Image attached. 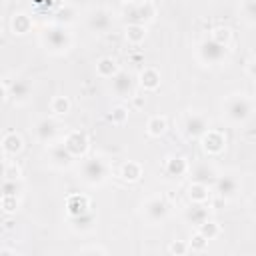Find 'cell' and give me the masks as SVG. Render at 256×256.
<instances>
[{
    "mask_svg": "<svg viewBox=\"0 0 256 256\" xmlns=\"http://www.w3.org/2000/svg\"><path fill=\"white\" fill-rule=\"evenodd\" d=\"M90 210V200L84 194H70L66 198V212L68 216H78Z\"/></svg>",
    "mask_w": 256,
    "mask_h": 256,
    "instance_id": "cell-22",
    "label": "cell"
},
{
    "mask_svg": "<svg viewBox=\"0 0 256 256\" xmlns=\"http://www.w3.org/2000/svg\"><path fill=\"white\" fill-rule=\"evenodd\" d=\"M208 128H210V122L202 112H188L184 116L182 130L188 140H200L208 132Z\"/></svg>",
    "mask_w": 256,
    "mask_h": 256,
    "instance_id": "cell-7",
    "label": "cell"
},
{
    "mask_svg": "<svg viewBox=\"0 0 256 256\" xmlns=\"http://www.w3.org/2000/svg\"><path fill=\"white\" fill-rule=\"evenodd\" d=\"M24 148V140L18 132H6L2 138V154L4 158H14Z\"/></svg>",
    "mask_w": 256,
    "mask_h": 256,
    "instance_id": "cell-19",
    "label": "cell"
},
{
    "mask_svg": "<svg viewBox=\"0 0 256 256\" xmlns=\"http://www.w3.org/2000/svg\"><path fill=\"white\" fill-rule=\"evenodd\" d=\"M188 246H190V252H204V250L208 248V240H206V238L196 230V234H192V238H190Z\"/></svg>",
    "mask_w": 256,
    "mask_h": 256,
    "instance_id": "cell-36",
    "label": "cell"
},
{
    "mask_svg": "<svg viewBox=\"0 0 256 256\" xmlns=\"http://www.w3.org/2000/svg\"><path fill=\"white\" fill-rule=\"evenodd\" d=\"M256 112V102L246 94H230L222 102V116L230 124H246Z\"/></svg>",
    "mask_w": 256,
    "mask_h": 256,
    "instance_id": "cell-1",
    "label": "cell"
},
{
    "mask_svg": "<svg viewBox=\"0 0 256 256\" xmlns=\"http://www.w3.org/2000/svg\"><path fill=\"white\" fill-rule=\"evenodd\" d=\"M2 176H4V178H8V180H20V178H22V170H20V166H18L14 160L6 158V162H4V170H2Z\"/></svg>",
    "mask_w": 256,
    "mask_h": 256,
    "instance_id": "cell-34",
    "label": "cell"
},
{
    "mask_svg": "<svg viewBox=\"0 0 256 256\" xmlns=\"http://www.w3.org/2000/svg\"><path fill=\"white\" fill-rule=\"evenodd\" d=\"M188 198H190V202L206 204L210 200V186L208 184H200V182H190V186H188Z\"/></svg>",
    "mask_w": 256,
    "mask_h": 256,
    "instance_id": "cell-23",
    "label": "cell"
},
{
    "mask_svg": "<svg viewBox=\"0 0 256 256\" xmlns=\"http://www.w3.org/2000/svg\"><path fill=\"white\" fill-rule=\"evenodd\" d=\"M142 214L150 224H162L170 214V204L164 196H150L142 204Z\"/></svg>",
    "mask_w": 256,
    "mask_h": 256,
    "instance_id": "cell-6",
    "label": "cell"
},
{
    "mask_svg": "<svg viewBox=\"0 0 256 256\" xmlns=\"http://www.w3.org/2000/svg\"><path fill=\"white\" fill-rule=\"evenodd\" d=\"M72 42H74V38L68 32V28L62 26V24H56V22L54 24H46L42 28V32H40V44L52 54L68 52L72 48Z\"/></svg>",
    "mask_w": 256,
    "mask_h": 256,
    "instance_id": "cell-2",
    "label": "cell"
},
{
    "mask_svg": "<svg viewBox=\"0 0 256 256\" xmlns=\"http://www.w3.org/2000/svg\"><path fill=\"white\" fill-rule=\"evenodd\" d=\"M110 166L102 156H84L80 158L78 166V178L86 182L88 186H100L108 180Z\"/></svg>",
    "mask_w": 256,
    "mask_h": 256,
    "instance_id": "cell-3",
    "label": "cell"
},
{
    "mask_svg": "<svg viewBox=\"0 0 256 256\" xmlns=\"http://www.w3.org/2000/svg\"><path fill=\"white\" fill-rule=\"evenodd\" d=\"M62 142H64V146L70 150V154L74 158H84L88 148H90V140H88L86 132H82V130H70L62 138Z\"/></svg>",
    "mask_w": 256,
    "mask_h": 256,
    "instance_id": "cell-11",
    "label": "cell"
},
{
    "mask_svg": "<svg viewBox=\"0 0 256 256\" xmlns=\"http://www.w3.org/2000/svg\"><path fill=\"white\" fill-rule=\"evenodd\" d=\"M110 88H112L114 96H118V98H132L134 96V80L126 70H118L110 78Z\"/></svg>",
    "mask_w": 256,
    "mask_h": 256,
    "instance_id": "cell-13",
    "label": "cell"
},
{
    "mask_svg": "<svg viewBox=\"0 0 256 256\" xmlns=\"http://www.w3.org/2000/svg\"><path fill=\"white\" fill-rule=\"evenodd\" d=\"M74 20H76V10H74L72 6H68V4L60 6V8L54 12V22H56V24L68 26V24H72Z\"/></svg>",
    "mask_w": 256,
    "mask_h": 256,
    "instance_id": "cell-29",
    "label": "cell"
},
{
    "mask_svg": "<svg viewBox=\"0 0 256 256\" xmlns=\"http://www.w3.org/2000/svg\"><path fill=\"white\" fill-rule=\"evenodd\" d=\"M246 72H248V76L256 78V56L248 60V64H246Z\"/></svg>",
    "mask_w": 256,
    "mask_h": 256,
    "instance_id": "cell-41",
    "label": "cell"
},
{
    "mask_svg": "<svg viewBox=\"0 0 256 256\" xmlns=\"http://www.w3.org/2000/svg\"><path fill=\"white\" fill-rule=\"evenodd\" d=\"M166 128H168V120H166V116H160V114L150 116L148 122H146V132H148V136H152V138L162 136V134L166 132Z\"/></svg>",
    "mask_w": 256,
    "mask_h": 256,
    "instance_id": "cell-25",
    "label": "cell"
},
{
    "mask_svg": "<svg viewBox=\"0 0 256 256\" xmlns=\"http://www.w3.org/2000/svg\"><path fill=\"white\" fill-rule=\"evenodd\" d=\"M184 220H186L190 226H194V228L202 226V224L208 220V208H206V204L192 202V204L184 210Z\"/></svg>",
    "mask_w": 256,
    "mask_h": 256,
    "instance_id": "cell-20",
    "label": "cell"
},
{
    "mask_svg": "<svg viewBox=\"0 0 256 256\" xmlns=\"http://www.w3.org/2000/svg\"><path fill=\"white\" fill-rule=\"evenodd\" d=\"M200 146H202V152L208 154V156H218L224 152L226 148V134L222 130H216V128H208V132L200 138Z\"/></svg>",
    "mask_w": 256,
    "mask_h": 256,
    "instance_id": "cell-10",
    "label": "cell"
},
{
    "mask_svg": "<svg viewBox=\"0 0 256 256\" xmlns=\"http://www.w3.org/2000/svg\"><path fill=\"white\" fill-rule=\"evenodd\" d=\"M10 26H12V32L18 34V36H24L32 30V18L24 12H16L10 20Z\"/></svg>",
    "mask_w": 256,
    "mask_h": 256,
    "instance_id": "cell-24",
    "label": "cell"
},
{
    "mask_svg": "<svg viewBox=\"0 0 256 256\" xmlns=\"http://www.w3.org/2000/svg\"><path fill=\"white\" fill-rule=\"evenodd\" d=\"M68 222H70V228L78 234H88L94 230L96 226V216L92 210L84 212V214H78V216H68Z\"/></svg>",
    "mask_w": 256,
    "mask_h": 256,
    "instance_id": "cell-18",
    "label": "cell"
},
{
    "mask_svg": "<svg viewBox=\"0 0 256 256\" xmlns=\"http://www.w3.org/2000/svg\"><path fill=\"white\" fill-rule=\"evenodd\" d=\"M120 2H124V4H132L134 0H120Z\"/></svg>",
    "mask_w": 256,
    "mask_h": 256,
    "instance_id": "cell-43",
    "label": "cell"
},
{
    "mask_svg": "<svg viewBox=\"0 0 256 256\" xmlns=\"http://www.w3.org/2000/svg\"><path fill=\"white\" fill-rule=\"evenodd\" d=\"M196 230H198L206 240H214V238L220 234V226H218L214 220H206V222H204L202 226H198Z\"/></svg>",
    "mask_w": 256,
    "mask_h": 256,
    "instance_id": "cell-35",
    "label": "cell"
},
{
    "mask_svg": "<svg viewBox=\"0 0 256 256\" xmlns=\"http://www.w3.org/2000/svg\"><path fill=\"white\" fill-rule=\"evenodd\" d=\"M50 112L54 116H66L70 112V100L66 96H54L50 102Z\"/></svg>",
    "mask_w": 256,
    "mask_h": 256,
    "instance_id": "cell-30",
    "label": "cell"
},
{
    "mask_svg": "<svg viewBox=\"0 0 256 256\" xmlns=\"http://www.w3.org/2000/svg\"><path fill=\"white\" fill-rule=\"evenodd\" d=\"M254 208H256V198H254Z\"/></svg>",
    "mask_w": 256,
    "mask_h": 256,
    "instance_id": "cell-44",
    "label": "cell"
},
{
    "mask_svg": "<svg viewBox=\"0 0 256 256\" xmlns=\"http://www.w3.org/2000/svg\"><path fill=\"white\" fill-rule=\"evenodd\" d=\"M168 252H170V254H176V256H182V254H188V252H190V246H188L186 242L172 240L170 246H168Z\"/></svg>",
    "mask_w": 256,
    "mask_h": 256,
    "instance_id": "cell-39",
    "label": "cell"
},
{
    "mask_svg": "<svg viewBox=\"0 0 256 256\" xmlns=\"http://www.w3.org/2000/svg\"><path fill=\"white\" fill-rule=\"evenodd\" d=\"M112 22H114L112 12H110L108 8H104V6L92 8V10L86 14V26H88V30L94 32V34H104V32H108V30L112 28Z\"/></svg>",
    "mask_w": 256,
    "mask_h": 256,
    "instance_id": "cell-8",
    "label": "cell"
},
{
    "mask_svg": "<svg viewBox=\"0 0 256 256\" xmlns=\"http://www.w3.org/2000/svg\"><path fill=\"white\" fill-rule=\"evenodd\" d=\"M30 94H32V86L28 80L16 78V80L8 82V100H12L16 106L26 104L30 100Z\"/></svg>",
    "mask_w": 256,
    "mask_h": 256,
    "instance_id": "cell-15",
    "label": "cell"
},
{
    "mask_svg": "<svg viewBox=\"0 0 256 256\" xmlns=\"http://www.w3.org/2000/svg\"><path fill=\"white\" fill-rule=\"evenodd\" d=\"M78 254H106V248H100V246H86V248H80Z\"/></svg>",
    "mask_w": 256,
    "mask_h": 256,
    "instance_id": "cell-40",
    "label": "cell"
},
{
    "mask_svg": "<svg viewBox=\"0 0 256 256\" xmlns=\"http://www.w3.org/2000/svg\"><path fill=\"white\" fill-rule=\"evenodd\" d=\"M216 42H220V44H230V38H232V32L228 30V28H214L212 30V34H210Z\"/></svg>",
    "mask_w": 256,
    "mask_h": 256,
    "instance_id": "cell-38",
    "label": "cell"
},
{
    "mask_svg": "<svg viewBox=\"0 0 256 256\" xmlns=\"http://www.w3.org/2000/svg\"><path fill=\"white\" fill-rule=\"evenodd\" d=\"M138 84L146 90V92H154L160 88V72L154 66H144L138 74Z\"/></svg>",
    "mask_w": 256,
    "mask_h": 256,
    "instance_id": "cell-21",
    "label": "cell"
},
{
    "mask_svg": "<svg viewBox=\"0 0 256 256\" xmlns=\"http://www.w3.org/2000/svg\"><path fill=\"white\" fill-rule=\"evenodd\" d=\"M22 192V178L20 180H2V196H20Z\"/></svg>",
    "mask_w": 256,
    "mask_h": 256,
    "instance_id": "cell-32",
    "label": "cell"
},
{
    "mask_svg": "<svg viewBox=\"0 0 256 256\" xmlns=\"http://www.w3.org/2000/svg\"><path fill=\"white\" fill-rule=\"evenodd\" d=\"M108 120H110L114 126H124V124L128 122V110H126L124 106H116V108L110 110Z\"/></svg>",
    "mask_w": 256,
    "mask_h": 256,
    "instance_id": "cell-33",
    "label": "cell"
},
{
    "mask_svg": "<svg viewBox=\"0 0 256 256\" xmlns=\"http://www.w3.org/2000/svg\"><path fill=\"white\" fill-rule=\"evenodd\" d=\"M240 12L248 24H256V0H242Z\"/></svg>",
    "mask_w": 256,
    "mask_h": 256,
    "instance_id": "cell-31",
    "label": "cell"
},
{
    "mask_svg": "<svg viewBox=\"0 0 256 256\" xmlns=\"http://www.w3.org/2000/svg\"><path fill=\"white\" fill-rule=\"evenodd\" d=\"M164 174L168 178H182L190 172V164L184 156H168L164 160V166H162Z\"/></svg>",
    "mask_w": 256,
    "mask_h": 256,
    "instance_id": "cell-17",
    "label": "cell"
},
{
    "mask_svg": "<svg viewBox=\"0 0 256 256\" xmlns=\"http://www.w3.org/2000/svg\"><path fill=\"white\" fill-rule=\"evenodd\" d=\"M118 70H120V68H118L116 60L110 58V56H104V58H100V60L96 62V74H98L100 78H112Z\"/></svg>",
    "mask_w": 256,
    "mask_h": 256,
    "instance_id": "cell-28",
    "label": "cell"
},
{
    "mask_svg": "<svg viewBox=\"0 0 256 256\" xmlns=\"http://www.w3.org/2000/svg\"><path fill=\"white\" fill-rule=\"evenodd\" d=\"M58 134H60V126H58V122L54 120V118H40L36 124H34V136H36V140L40 142V144H44V146H48V144H52V142H56L58 140Z\"/></svg>",
    "mask_w": 256,
    "mask_h": 256,
    "instance_id": "cell-9",
    "label": "cell"
},
{
    "mask_svg": "<svg viewBox=\"0 0 256 256\" xmlns=\"http://www.w3.org/2000/svg\"><path fill=\"white\" fill-rule=\"evenodd\" d=\"M130 100H132L134 108H142V106H144V102H146V100H144V96H132Z\"/></svg>",
    "mask_w": 256,
    "mask_h": 256,
    "instance_id": "cell-42",
    "label": "cell"
},
{
    "mask_svg": "<svg viewBox=\"0 0 256 256\" xmlns=\"http://www.w3.org/2000/svg\"><path fill=\"white\" fill-rule=\"evenodd\" d=\"M196 58L206 66H218L228 58V46L216 42L212 36L204 38L196 46Z\"/></svg>",
    "mask_w": 256,
    "mask_h": 256,
    "instance_id": "cell-4",
    "label": "cell"
},
{
    "mask_svg": "<svg viewBox=\"0 0 256 256\" xmlns=\"http://www.w3.org/2000/svg\"><path fill=\"white\" fill-rule=\"evenodd\" d=\"M122 16L126 18V24H148L156 16V4L152 0H142V2H132L124 4Z\"/></svg>",
    "mask_w": 256,
    "mask_h": 256,
    "instance_id": "cell-5",
    "label": "cell"
},
{
    "mask_svg": "<svg viewBox=\"0 0 256 256\" xmlns=\"http://www.w3.org/2000/svg\"><path fill=\"white\" fill-rule=\"evenodd\" d=\"M190 178L192 182H200V184H208V186H214L216 178H218V172L212 164L208 162H198L194 166H190Z\"/></svg>",
    "mask_w": 256,
    "mask_h": 256,
    "instance_id": "cell-16",
    "label": "cell"
},
{
    "mask_svg": "<svg viewBox=\"0 0 256 256\" xmlns=\"http://www.w3.org/2000/svg\"><path fill=\"white\" fill-rule=\"evenodd\" d=\"M124 32H126L124 36H126L128 44H132V46L142 44L144 38H146V26L144 24H126V30Z\"/></svg>",
    "mask_w": 256,
    "mask_h": 256,
    "instance_id": "cell-27",
    "label": "cell"
},
{
    "mask_svg": "<svg viewBox=\"0 0 256 256\" xmlns=\"http://www.w3.org/2000/svg\"><path fill=\"white\" fill-rule=\"evenodd\" d=\"M140 176H142V164H140V162L128 160V162L122 164V168H120V178H122V180H126V182H136V180H140Z\"/></svg>",
    "mask_w": 256,
    "mask_h": 256,
    "instance_id": "cell-26",
    "label": "cell"
},
{
    "mask_svg": "<svg viewBox=\"0 0 256 256\" xmlns=\"http://www.w3.org/2000/svg\"><path fill=\"white\" fill-rule=\"evenodd\" d=\"M18 204H20L18 196H2V210H4L6 216L14 214L18 210Z\"/></svg>",
    "mask_w": 256,
    "mask_h": 256,
    "instance_id": "cell-37",
    "label": "cell"
},
{
    "mask_svg": "<svg viewBox=\"0 0 256 256\" xmlns=\"http://www.w3.org/2000/svg\"><path fill=\"white\" fill-rule=\"evenodd\" d=\"M212 188H214L216 196H220V198H224V200H230V198H234V196L238 194L240 182H238V178L232 176V174H224V176L218 174V178H216V182H214Z\"/></svg>",
    "mask_w": 256,
    "mask_h": 256,
    "instance_id": "cell-14",
    "label": "cell"
},
{
    "mask_svg": "<svg viewBox=\"0 0 256 256\" xmlns=\"http://www.w3.org/2000/svg\"><path fill=\"white\" fill-rule=\"evenodd\" d=\"M46 152H48L50 164L56 166V168H68V166H72V162L76 160V158L70 154V150L64 146L62 140H56V142L48 144V146H46Z\"/></svg>",
    "mask_w": 256,
    "mask_h": 256,
    "instance_id": "cell-12",
    "label": "cell"
}]
</instances>
